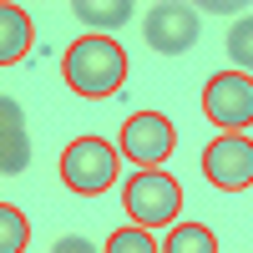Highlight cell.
Segmentation results:
<instances>
[{"instance_id":"1","label":"cell","mask_w":253,"mask_h":253,"mask_svg":"<svg viewBox=\"0 0 253 253\" xmlns=\"http://www.w3.org/2000/svg\"><path fill=\"white\" fill-rule=\"evenodd\" d=\"M61 71H66V86L76 96H112L126 81V51L112 36H81L66 51Z\"/></svg>"},{"instance_id":"2","label":"cell","mask_w":253,"mask_h":253,"mask_svg":"<svg viewBox=\"0 0 253 253\" xmlns=\"http://www.w3.org/2000/svg\"><path fill=\"white\" fill-rule=\"evenodd\" d=\"M61 182L81 198H96L117 182V147L101 137H76L66 152H61Z\"/></svg>"},{"instance_id":"3","label":"cell","mask_w":253,"mask_h":253,"mask_svg":"<svg viewBox=\"0 0 253 253\" xmlns=\"http://www.w3.org/2000/svg\"><path fill=\"white\" fill-rule=\"evenodd\" d=\"M126 213L137 218V228H167L182 213V187L172 172H137L126 182Z\"/></svg>"},{"instance_id":"4","label":"cell","mask_w":253,"mask_h":253,"mask_svg":"<svg viewBox=\"0 0 253 253\" xmlns=\"http://www.w3.org/2000/svg\"><path fill=\"white\" fill-rule=\"evenodd\" d=\"M203 112H208L213 126H223V132H243V126H253V76H243V71L208 76Z\"/></svg>"},{"instance_id":"5","label":"cell","mask_w":253,"mask_h":253,"mask_svg":"<svg viewBox=\"0 0 253 253\" xmlns=\"http://www.w3.org/2000/svg\"><path fill=\"white\" fill-rule=\"evenodd\" d=\"M203 172L213 187H223V193H243V187H253V137L243 132H223L208 142L203 152Z\"/></svg>"},{"instance_id":"6","label":"cell","mask_w":253,"mask_h":253,"mask_svg":"<svg viewBox=\"0 0 253 253\" xmlns=\"http://www.w3.org/2000/svg\"><path fill=\"white\" fill-rule=\"evenodd\" d=\"M142 36H147V46L162 51V56H182V51H193V41H198V5L162 0V5L147 10Z\"/></svg>"},{"instance_id":"7","label":"cell","mask_w":253,"mask_h":253,"mask_svg":"<svg viewBox=\"0 0 253 253\" xmlns=\"http://www.w3.org/2000/svg\"><path fill=\"white\" fill-rule=\"evenodd\" d=\"M172 147H177V126L167 122L162 112H137V117H126L122 126V152L132 157L137 167H157L172 157Z\"/></svg>"},{"instance_id":"8","label":"cell","mask_w":253,"mask_h":253,"mask_svg":"<svg viewBox=\"0 0 253 253\" xmlns=\"http://www.w3.org/2000/svg\"><path fill=\"white\" fill-rule=\"evenodd\" d=\"M31 167V132H26V112L15 96H0V172L20 177Z\"/></svg>"},{"instance_id":"9","label":"cell","mask_w":253,"mask_h":253,"mask_svg":"<svg viewBox=\"0 0 253 253\" xmlns=\"http://www.w3.org/2000/svg\"><path fill=\"white\" fill-rule=\"evenodd\" d=\"M31 15L20 5H0V66H15V61H26L31 51Z\"/></svg>"},{"instance_id":"10","label":"cell","mask_w":253,"mask_h":253,"mask_svg":"<svg viewBox=\"0 0 253 253\" xmlns=\"http://www.w3.org/2000/svg\"><path fill=\"white\" fill-rule=\"evenodd\" d=\"M71 10L81 15L86 31H117V26H126V15H132V0H76Z\"/></svg>"},{"instance_id":"11","label":"cell","mask_w":253,"mask_h":253,"mask_svg":"<svg viewBox=\"0 0 253 253\" xmlns=\"http://www.w3.org/2000/svg\"><path fill=\"white\" fill-rule=\"evenodd\" d=\"M162 253H218V238L208 223H177L167 233V248Z\"/></svg>"},{"instance_id":"12","label":"cell","mask_w":253,"mask_h":253,"mask_svg":"<svg viewBox=\"0 0 253 253\" xmlns=\"http://www.w3.org/2000/svg\"><path fill=\"white\" fill-rule=\"evenodd\" d=\"M26 243H31L26 213L10 208V203H0V253H26Z\"/></svg>"},{"instance_id":"13","label":"cell","mask_w":253,"mask_h":253,"mask_svg":"<svg viewBox=\"0 0 253 253\" xmlns=\"http://www.w3.org/2000/svg\"><path fill=\"white\" fill-rule=\"evenodd\" d=\"M228 56H233V66H238L243 76H253V15L238 20V26L228 31Z\"/></svg>"},{"instance_id":"14","label":"cell","mask_w":253,"mask_h":253,"mask_svg":"<svg viewBox=\"0 0 253 253\" xmlns=\"http://www.w3.org/2000/svg\"><path fill=\"white\" fill-rule=\"evenodd\" d=\"M107 253H162V248L152 243L147 228H117V233L107 238Z\"/></svg>"},{"instance_id":"15","label":"cell","mask_w":253,"mask_h":253,"mask_svg":"<svg viewBox=\"0 0 253 253\" xmlns=\"http://www.w3.org/2000/svg\"><path fill=\"white\" fill-rule=\"evenodd\" d=\"M51 253H96V248H91L86 238H81V233H71V238H61V243H56Z\"/></svg>"}]
</instances>
